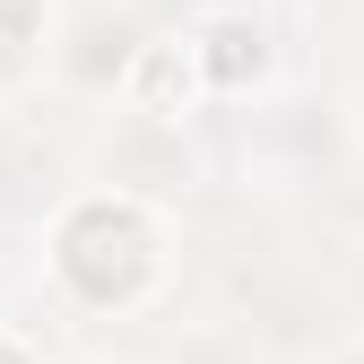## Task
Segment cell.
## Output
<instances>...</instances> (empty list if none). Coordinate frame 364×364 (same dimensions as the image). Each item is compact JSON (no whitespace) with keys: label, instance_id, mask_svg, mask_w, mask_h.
<instances>
[{"label":"cell","instance_id":"cell-5","mask_svg":"<svg viewBox=\"0 0 364 364\" xmlns=\"http://www.w3.org/2000/svg\"><path fill=\"white\" fill-rule=\"evenodd\" d=\"M312 61H321V53H312ZM321 78H330V105H338L347 148H355V165H364V35H338V53L321 61Z\"/></svg>","mask_w":364,"mask_h":364},{"label":"cell","instance_id":"cell-7","mask_svg":"<svg viewBox=\"0 0 364 364\" xmlns=\"http://www.w3.org/2000/svg\"><path fill=\"white\" fill-rule=\"evenodd\" d=\"M304 364H364V321H330L321 347H312Z\"/></svg>","mask_w":364,"mask_h":364},{"label":"cell","instance_id":"cell-8","mask_svg":"<svg viewBox=\"0 0 364 364\" xmlns=\"http://www.w3.org/2000/svg\"><path fill=\"white\" fill-rule=\"evenodd\" d=\"M61 364H165V355L139 338V347H61Z\"/></svg>","mask_w":364,"mask_h":364},{"label":"cell","instance_id":"cell-2","mask_svg":"<svg viewBox=\"0 0 364 364\" xmlns=\"http://www.w3.org/2000/svg\"><path fill=\"white\" fill-rule=\"evenodd\" d=\"M208 122H217V182L235 200H252L260 217H321L330 200L364 191V165L338 130L330 78H321L312 53L287 78H269L260 96L225 105Z\"/></svg>","mask_w":364,"mask_h":364},{"label":"cell","instance_id":"cell-3","mask_svg":"<svg viewBox=\"0 0 364 364\" xmlns=\"http://www.w3.org/2000/svg\"><path fill=\"white\" fill-rule=\"evenodd\" d=\"M173 0H61L53 9V43H43V87L35 105L87 122L113 96H130V78L148 70V53L165 43Z\"/></svg>","mask_w":364,"mask_h":364},{"label":"cell","instance_id":"cell-4","mask_svg":"<svg viewBox=\"0 0 364 364\" xmlns=\"http://www.w3.org/2000/svg\"><path fill=\"white\" fill-rule=\"evenodd\" d=\"M61 0H0V105H35L43 87V43H53Z\"/></svg>","mask_w":364,"mask_h":364},{"label":"cell","instance_id":"cell-9","mask_svg":"<svg viewBox=\"0 0 364 364\" xmlns=\"http://www.w3.org/2000/svg\"><path fill=\"white\" fill-rule=\"evenodd\" d=\"M312 18H321L330 35H364V0H304Z\"/></svg>","mask_w":364,"mask_h":364},{"label":"cell","instance_id":"cell-1","mask_svg":"<svg viewBox=\"0 0 364 364\" xmlns=\"http://www.w3.org/2000/svg\"><path fill=\"white\" fill-rule=\"evenodd\" d=\"M9 243H18L26 312L61 347H139L200 287L191 208L96 182V173H70Z\"/></svg>","mask_w":364,"mask_h":364},{"label":"cell","instance_id":"cell-6","mask_svg":"<svg viewBox=\"0 0 364 364\" xmlns=\"http://www.w3.org/2000/svg\"><path fill=\"white\" fill-rule=\"evenodd\" d=\"M0 364H61V338L35 312H0Z\"/></svg>","mask_w":364,"mask_h":364}]
</instances>
